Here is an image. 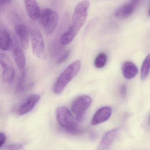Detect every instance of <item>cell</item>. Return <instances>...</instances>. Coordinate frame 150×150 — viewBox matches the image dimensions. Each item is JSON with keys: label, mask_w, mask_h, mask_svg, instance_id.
Returning <instances> with one entry per match:
<instances>
[{"label": "cell", "mask_w": 150, "mask_h": 150, "mask_svg": "<svg viewBox=\"0 0 150 150\" xmlns=\"http://www.w3.org/2000/svg\"><path fill=\"white\" fill-rule=\"evenodd\" d=\"M90 6V2L88 0H83L76 5L69 27L61 37L62 45H69L75 38L87 19Z\"/></svg>", "instance_id": "1"}, {"label": "cell", "mask_w": 150, "mask_h": 150, "mask_svg": "<svg viewBox=\"0 0 150 150\" xmlns=\"http://www.w3.org/2000/svg\"><path fill=\"white\" fill-rule=\"evenodd\" d=\"M81 62L79 60L70 64L59 76L54 84L53 91L55 94L61 93L69 83L79 72Z\"/></svg>", "instance_id": "2"}, {"label": "cell", "mask_w": 150, "mask_h": 150, "mask_svg": "<svg viewBox=\"0 0 150 150\" xmlns=\"http://www.w3.org/2000/svg\"><path fill=\"white\" fill-rule=\"evenodd\" d=\"M56 115L59 125L67 132L72 134H78L81 132L77 127L76 120L67 108L63 106L58 108Z\"/></svg>", "instance_id": "3"}, {"label": "cell", "mask_w": 150, "mask_h": 150, "mask_svg": "<svg viewBox=\"0 0 150 150\" xmlns=\"http://www.w3.org/2000/svg\"><path fill=\"white\" fill-rule=\"evenodd\" d=\"M39 19L45 33L50 35L57 27L59 17L58 14L53 10L45 8L41 10Z\"/></svg>", "instance_id": "4"}, {"label": "cell", "mask_w": 150, "mask_h": 150, "mask_svg": "<svg viewBox=\"0 0 150 150\" xmlns=\"http://www.w3.org/2000/svg\"><path fill=\"white\" fill-rule=\"evenodd\" d=\"M30 35L33 54L39 59H44L45 43L41 33L36 27H31L30 29Z\"/></svg>", "instance_id": "5"}, {"label": "cell", "mask_w": 150, "mask_h": 150, "mask_svg": "<svg viewBox=\"0 0 150 150\" xmlns=\"http://www.w3.org/2000/svg\"><path fill=\"white\" fill-rule=\"evenodd\" d=\"M0 62L2 68V79L6 83H10L15 77V71L9 58L5 54L1 53Z\"/></svg>", "instance_id": "6"}, {"label": "cell", "mask_w": 150, "mask_h": 150, "mask_svg": "<svg viewBox=\"0 0 150 150\" xmlns=\"http://www.w3.org/2000/svg\"><path fill=\"white\" fill-rule=\"evenodd\" d=\"M92 103V99L88 95H83L77 97L72 103L71 110L77 115L85 113Z\"/></svg>", "instance_id": "7"}, {"label": "cell", "mask_w": 150, "mask_h": 150, "mask_svg": "<svg viewBox=\"0 0 150 150\" xmlns=\"http://www.w3.org/2000/svg\"><path fill=\"white\" fill-rule=\"evenodd\" d=\"M40 99V96L38 94H31L28 96L19 106L18 109V114L23 115L30 112L35 107Z\"/></svg>", "instance_id": "8"}, {"label": "cell", "mask_w": 150, "mask_h": 150, "mask_svg": "<svg viewBox=\"0 0 150 150\" xmlns=\"http://www.w3.org/2000/svg\"><path fill=\"white\" fill-rule=\"evenodd\" d=\"M141 0H131L129 2L117 9L115 16L117 18L123 19L130 16L139 5Z\"/></svg>", "instance_id": "9"}, {"label": "cell", "mask_w": 150, "mask_h": 150, "mask_svg": "<svg viewBox=\"0 0 150 150\" xmlns=\"http://www.w3.org/2000/svg\"><path fill=\"white\" fill-rule=\"evenodd\" d=\"M15 29L22 47L24 50H26L29 46L30 36H31L28 28L25 25L18 24L16 25Z\"/></svg>", "instance_id": "10"}, {"label": "cell", "mask_w": 150, "mask_h": 150, "mask_svg": "<svg viewBox=\"0 0 150 150\" xmlns=\"http://www.w3.org/2000/svg\"><path fill=\"white\" fill-rule=\"evenodd\" d=\"M112 109L109 106L101 108L95 113L92 117L91 123L93 125H98L107 121L110 118Z\"/></svg>", "instance_id": "11"}, {"label": "cell", "mask_w": 150, "mask_h": 150, "mask_svg": "<svg viewBox=\"0 0 150 150\" xmlns=\"http://www.w3.org/2000/svg\"><path fill=\"white\" fill-rule=\"evenodd\" d=\"M26 10L29 18L33 20L39 18L41 10L36 0H23Z\"/></svg>", "instance_id": "12"}, {"label": "cell", "mask_w": 150, "mask_h": 150, "mask_svg": "<svg viewBox=\"0 0 150 150\" xmlns=\"http://www.w3.org/2000/svg\"><path fill=\"white\" fill-rule=\"evenodd\" d=\"M118 131L117 129H114L106 133L100 142V149H105L110 147L115 140Z\"/></svg>", "instance_id": "13"}, {"label": "cell", "mask_w": 150, "mask_h": 150, "mask_svg": "<svg viewBox=\"0 0 150 150\" xmlns=\"http://www.w3.org/2000/svg\"><path fill=\"white\" fill-rule=\"evenodd\" d=\"M122 71L125 78L131 79L137 75L138 70L134 63L131 62H127L122 66Z\"/></svg>", "instance_id": "14"}, {"label": "cell", "mask_w": 150, "mask_h": 150, "mask_svg": "<svg viewBox=\"0 0 150 150\" xmlns=\"http://www.w3.org/2000/svg\"><path fill=\"white\" fill-rule=\"evenodd\" d=\"M12 44V40L9 33L5 29L1 30L0 32V47L3 51H8Z\"/></svg>", "instance_id": "15"}, {"label": "cell", "mask_w": 150, "mask_h": 150, "mask_svg": "<svg viewBox=\"0 0 150 150\" xmlns=\"http://www.w3.org/2000/svg\"><path fill=\"white\" fill-rule=\"evenodd\" d=\"M13 57L18 68L21 70L23 69L26 62L23 51L20 47H16L13 51Z\"/></svg>", "instance_id": "16"}, {"label": "cell", "mask_w": 150, "mask_h": 150, "mask_svg": "<svg viewBox=\"0 0 150 150\" xmlns=\"http://www.w3.org/2000/svg\"><path fill=\"white\" fill-rule=\"evenodd\" d=\"M26 70H24L22 72L19 79L18 83L17 85L16 88V91L17 93L22 92L25 90H27L29 88H31L33 86L32 83H30L28 85L25 84L26 78Z\"/></svg>", "instance_id": "17"}, {"label": "cell", "mask_w": 150, "mask_h": 150, "mask_svg": "<svg viewBox=\"0 0 150 150\" xmlns=\"http://www.w3.org/2000/svg\"><path fill=\"white\" fill-rule=\"evenodd\" d=\"M150 72V53L144 61L141 69V78L142 80L147 78Z\"/></svg>", "instance_id": "18"}, {"label": "cell", "mask_w": 150, "mask_h": 150, "mask_svg": "<svg viewBox=\"0 0 150 150\" xmlns=\"http://www.w3.org/2000/svg\"><path fill=\"white\" fill-rule=\"evenodd\" d=\"M107 56L104 52H101L98 54L94 61V66L97 68L104 67L107 62Z\"/></svg>", "instance_id": "19"}, {"label": "cell", "mask_w": 150, "mask_h": 150, "mask_svg": "<svg viewBox=\"0 0 150 150\" xmlns=\"http://www.w3.org/2000/svg\"><path fill=\"white\" fill-rule=\"evenodd\" d=\"M23 148L20 143H13L4 145L1 148V150H21Z\"/></svg>", "instance_id": "20"}, {"label": "cell", "mask_w": 150, "mask_h": 150, "mask_svg": "<svg viewBox=\"0 0 150 150\" xmlns=\"http://www.w3.org/2000/svg\"><path fill=\"white\" fill-rule=\"evenodd\" d=\"M70 50H68L58 59L57 61H56V63L57 64H62V63L64 62L68 58L70 54Z\"/></svg>", "instance_id": "21"}, {"label": "cell", "mask_w": 150, "mask_h": 150, "mask_svg": "<svg viewBox=\"0 0 150 150\" xmlns=\"http://www.w3.org/2000/svg\"><path fill=\"white\" fill-rule=\"evenodd\" d=\"M7 137L6 135L2 132H1L0 134V147L1 148L4 146V144L6 141Z\"/></svg>", "instance_id": "22"}, {"label": "cell", "mask_w": 150, "mask_h": 150, "mask_svg": "<svg viewBox=\"0 0 150 150\" xmlns=\"http://www.w3.org/2000/svg\"><path fill=\"white\" fill-rule=\"evenodd\" d=\"M127 93V87L126 85L123 84L122 86L120 89V94L122 97H125Z\"/></svg>", "instance_id": "23"}, {"label": "cell", "mask_w": 150, "mask_h": 150, "mask_svg": "<svg viewBox=\"0 0 150 150\" xmlns=\"http://www.w3.org/2000/svg\"><path fill=\"white\" fill-rule=\"evenodd\" d=\"M11 0H0V4H1V6L2 5H5L9 3L11 1Z\"/></svg>", "instance_id": "24"}, {"label": "cell", "mask_w": 150, "mask_h": 150, "mask_svg": "<svg viewBox=\"0 0 150 150\" xmlns=\"http://www.w3.org/2000/svg\"><path fill=\"white\" fill-rule=\"evenodd\" d=\"M149 16H150V8L149 9Z\"/></svg>", "instance_id": "25"}]
</instances>
